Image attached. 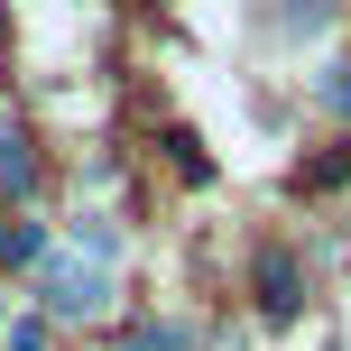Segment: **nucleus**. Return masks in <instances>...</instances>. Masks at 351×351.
Masks as SVG:
<instances>
[{"label":"nucleus","mask_w":351,"mask_h":351,"mask_svg":"<svg viewBox=\"0 0 351 351\" xmlns=\"http://www.w3.org/2000/svg\"><path fill=\"white\" fill-rule=\"evenodd\" d=\"M0 185H10V194H28V185H37V158H28V139H0Z\"/></svg>","instance_id":"39448f33"},{"label":"nucleus","mask_w":351,"mask_h":351,"mask_svg":"<svg viewBox=\"0 0 351 351\" xmlns=\"http://www.w3.org/2000/svg\"><path fill=\"white\" fill-rule=\"evenodd\" d=\"M0 351H56L47 315H10V324H0Z\"/></svg>","instance_id":"20e7f679"},{"label":"nucleus","mask_w":351,"mask_h":351,"mask_svg":"<svg viewBox=\"0 0 351 351\" xmlns=\"http://www.w3.org/2000/svg\"><path fill=\"white\" fill-rule=\"evenodd\" d=\"M74 250H84V259H102V268H111V250H121V241H111V222H74Z\"/></svg>","instance_id":"6e6552de"},{"label":"nucleus","mask_w":351,"mask_h":351,"mask_svg":"<svg viewBox=\"0 0 351 351\" xmlns=\"http://www.w3.org/2000/svg\"><path fill=\"white\" fill-rule=\"evenodd\" d=\"M37 259V222H0V268H28Z\"/></svg>","instance_id":"0eeeda50"},{"label":"nucleus","mask_w":351,"mask_h":351,"mask_svg":"<svg viewBox=\"0 0 351 351\" xmlns=\"http://www.w3.org/2000/svg\"><path fill=\"white\" fill-rule=\"evenodd\" d=\"M268 28H278L287 47H315V37L333 28V0H278V10H268Z\"/></svg>","instance_id":"7ed1b4c3"},{"label":"nucleus","mask_w":351,"mask_h":351,"mask_svg":"<svg viewBox=\"0 0 351 351\" xmlns=\"http://www.w3.org/2000/svg\"><path fill=\"white\" fill-rule=\"evenodd\" d=\"M315 102H324V111H342V121H351V65H342V56H333V65L315 74Z\"/></svg>","instance_id":"423d86ee"},{"label":"nucleus","mask_w":351,"mask_h":351,"mask_svg":"<svg viewBox=\"0 0 351 351\" xmlns=\"http://www.w3.org/2000/svg\"><path fill=\"white\" fill-rule=\"evenodd\" d=\"M37 296H47V315H111V268L84 259V250H65V259H47V278H37Z\"/></svg>","instance_id":"f257e3e1"},{"label":"nucleus","mask_w":351,"mask_h":351,"mask_svg":"<svg viewBox=\"0 0 351 351\" xmlns=\"http://www.w3.org/2000/svg\"><path fill=\"white\" fill-rule=\"evenodd\" d=\"M259 305H268L278 324L305 305V278H296V259H287V250H268V259H259Z\"/></svg>","instance_id":"f03ea898"}]
</instances>
